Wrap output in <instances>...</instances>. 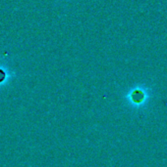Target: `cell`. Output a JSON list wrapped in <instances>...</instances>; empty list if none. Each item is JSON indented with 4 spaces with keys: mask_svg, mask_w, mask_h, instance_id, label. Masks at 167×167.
I'll return each instance as SVG.
<instances>
[{
    "mask_svg": "<svg viewBox=\"0 0 167 167\" xmlns=\"http://www.w3.org/2000/svg\"><path fill=\"white\" fill-rule=\"evenodd\" d=\"M4 77H5V73H3L2 70H0V82H1V81L3 80Z\"/></svg>",
    "mask_w": 167,
    "mask_h": 167,
    "instance_id": "1",
    "label": "cell"
}]
</instances>
